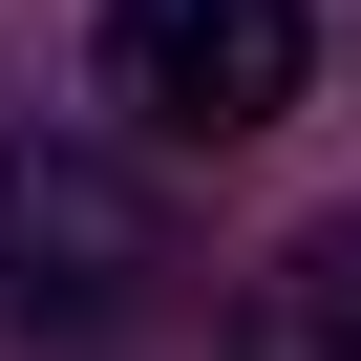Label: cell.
I'll use <instances>...</instances> for the list:
<instances>
[{"label":"cell","mask_w":361,"mask_h":361,"mask_svg":"<svg viewBox=\"0 0 361 361\" xmlns=\"http://www.w3.org/2000/svg\"><path fill=\"white\" fill-rule=\"evenodd\" d=\"M298 85H319V22L298 0H106V106L149 149H255Z\"/></svg>","instance_id":"cell-2"},{"label":"cell","mask_w":361,"mask_h":361,"mask_svg":"<svg viewBox=\"0 0 361 361\" xmlns=\"http://www.w3.org/2000/svg\"><path fill=\"white\" fill-rule=\"evenodd\" d=\"M234 361H361V213H319V234H298V255L255 276Z\"/></svg>","instance_id":"cell-3"},{"label":"cell","mask_w":361,"mask_h":361,"mask_svg":"<svg viewBox=\"0 0 361 361\" xmlns=\"http://www.w3.org/2000/svg\"><path fill=\"white\" fill-rule=\"evenodd\" d=\"M149 276H170V192L128 149H85V128H22L0 149V319L22 340H128L149 319Z\"/></svg>","instance_id":"cell-1"}]
</instances>
